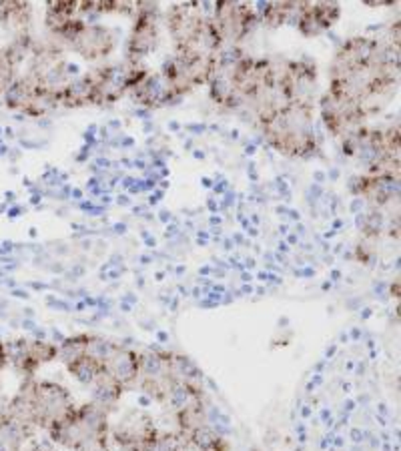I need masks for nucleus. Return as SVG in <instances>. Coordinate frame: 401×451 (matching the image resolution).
I'll return each mask as SVG.
<instances>
[{"mask_svg":"<svg viewBox=\"0 0 401 451\" xmlns=\"http://www.w3.org/2000/svg\"><path fill=\"white\" fill-rule=\"evenodd\" d=\"M400 53L367 34L345 38L329 64V83L357 99L370 116L385 109L400 85Z\"/></svg>","mask_w":401,"mask_h":451,"instance_id":"f257e3e1","label":"nucleus"},{"mask_svg":"<svg viewBox=\"0 0 401 451\" xmlns=\"http://www.w3.org/2000/svg\"><path fill=\"white\" fill-rule=\"evenodd\" d=\"M255 125L267 144L287 159H311L321 151L313 101H281L277 94L253 107Z\"/></svg>","mask_w":401,"mask_h":451,"instance_id":"f03ea898","label":"nucleus"},{"mask_svg":"<svg viewBox=\"0 0 401 451\" xmlns=\"http://www.w3.org/2000/svg\"><path fill=\"white\" fill-rule=\"evenodd\" d=\"M75 405L70 391L60 383L27 377L16 395L8 399V413L30 435L36 427L49 429Z\"/></svg>","mask_w":401,"mask_h":451,"instance_id":"7ed1b4c3","label":"nucleus"},{"mask_svg":"<svg viewBox=\"0 0 401 451\" xmlns=\"http://www.w3.org/2000/svg\"><path fill=\"white\" fill-rule=\"evenodd\" d=\"M51 439L68 450L85 451L86 448L109 441L111 437V413L88 401L83 405H75L68 413H64L57 423L49 429Z\"/></svg>","mask_w":401,"mask_h":451,"instance_id":"20e7f679","label":"nucleus"},{"mask_svg":"<svg viewBox=\"0 0 401 451\" xmlns=\"http://www.w3.org/2000/svg\"><path fill=\"white\" fill-rule=\"evenodd\" d=\"M217 68V55L207 51H181L172 53L163 62L159 75L167 90L179 101L181 96L191 94L200 86L209 85Z\"/></svg>","mask_w":401,"mask_h":451,"instance_id":"39448f33","label":"nucleus"},{"mask_svg":"<svg viewBox=\"0 0 401 451\" xmlns=\"http://www.w3.org/2000/svg\"><path fill=\"white\" fill-rule=\"evenodd\" d=\"M317 107H319V116H321L325 131L337 141L347 137L349 133L357 131L359 127L367 125L372 118L357 99L349 96L347 92L337 90L333 86L325 88V92L317 101Z\"/></svg>","mask_w":401,"mask_h":451,"instance_id":"423d86ee","label":"nucleus"},{"mask_svg":"<svg viewBox=\"0 0 401 451\" xmlns=\"http://www.w3.org/2000/svg\"><path fill=\"white\" fill-rule=\"evenodd\" d=\"M161 44V8L157 0H133V23L125 40V60L144 62Z\"/></svg>","mask_w":401,"mask_h":451,"instance_id":"0eeeda50","label":"nucleus"},{"mask_svg":"<svg viewBox=\"0 0 401 451\" xmlns=\"http://www.w3.org/2000/svg\"><path fill=\"white\" fill-rule=\"evenodd\" d=\"M6 109L27 116H44L58 109L57 88L44 85L30 73H18V77L2 94Z\"/></svg>","mask_w":401,"mask_h":451,"instance_id":"6e6552de","label":"nucleus"},{"mask_svg":"<svg viewBox=\"0 0 401 451\" xmlns=\"http://www.w3.org/2000/svg\"><path fill=\"white\" fill-rule=\"evenodd\" d=\"M207 14L200 8V0H187L172 4L165 12V29L169 32L174 53L203 51Z\"/></svg>","mask_w":401,"mask_h":451,"instance_id":"1a4fd4ad","label":"nucleus"},{"mask_svg":"<svg viewBox=\"0 0 401 451\" xmlns=\"http://www.w3.org/2000/svg\"><path fill=\"white\" fill-rule=\"evenodd\" d=\"M319 85V64L313 58H289L277 62L275 92L281 101H313Z\"/></svg>","mask_w":401,"mask_h":451,"instance_id":"9d476101","label":"nucleus"},{"mask_svg":"<svg viewBox=\"0 0 401 451\" xmlns=\"http://www.w3.org/2000/svg\"><path fill=\"white\" fill-rule=\"evenodd\" d=\"M211 21L221 32L225 47H241L259 27L257 8L245 0H215Z\"/></svg>","mask_w":401,"mask_h":451,"instance_id":"9b49d317","label":"nucleus"},{"mask_svg":"<svg viewBox=\"0 0 401 451\" xmlns=\"http://www.w3.org/2000/svg\"><path fill=\"white\" fill-rule=\"evenodd\" d=\"M349 191L365 198L372 209L387 215V211L391 207L398 209L400 203V172L363 170L349 181Z\"/></svg>","mask_w":401,"mask_h":451,"instance_id":"f8f14e48","label":"nucleus"},{"mask_svg":"<svg viewBox=\"0 0 401 451\" xmlns=\"http://www.w3.org/2000/svg\"><path fill=\"white\" fill-rule=\"evenodd\" d=\"M6 359L12 363L16 371L25 377H32L38 369L47 363L57 361L58 347L55 343L40 341V339H14L4 343Z\"/></svg>","mask_w":401,"mask_h":451,"instance_id":"ddd939ff","label":"nucleus"},{"mask_svg":"<svg viewBox=\"0 0 401 451\" xmlns=\"http://www.w3.org/2000/svg\"><path fill=\"white\" fill-rule=\"evenodd\" d=\"M66 47L86 62H103L113 57V53L116 51V34L107 25L86 23L81 34L75 40H70Z\"/></svg>","mask_w":401,"mask_h":451,"instance_id":"4468645a","label":"nucleus"},{"mask_svg":"<svg viewBox=\"0 0 401 451\" xmlns=\"http://www.w3.org/2000/svg\"><path fill=\"white\" fill-rule=\"evenodd\" d=\"M341 21L339 0H313L309 8L295 14V29L303 38H317Z\"/></svg>","mask_w":401,"mask_h":451,"instance_id":"2eb2a0df","label":"nucleus"},{"mask_svg":"<svg viewBox=\"0 0 401 451\" xmlns=\"http://www.w3.org/2000/svg\"><path fill=\"white\" fill-rule=\"evenodd\" d=\"M141 361H143V353H139L135 349H129L120 343H113L111 351L103 359V369L111 377H115L125 389H129L139 381Z\"/></svg>","mask_w":401,"mask_h":451,"instance_id":"dca6fc26","label":"nucleus"},{"mask_svg":"<svg viewBox=\"0 0 401 451\" xmlns=\"http://www.w3.org/2000/svg\"><path fill=\"white\" fill-rule=\"evenodd\" d=\"M135 105L143 107V109H151V111H157V109H165V107H171L174 103H179L171 92L167 90V86L163 83L161 75L157 70H151L139 85L135 86L133 90L127 92Z\"/></svg>","mask_w":401,"mask_h":451,"instance_id":"f3484780","label":"nucleus"},{"mask_svg":"<svg viewBox=\"0 0 401 451\" xmlns=\"http://www.w3.org/2000/svg\"><path fill=\"white\" fill-rule=\"evenodd\" d=\"M113 441L116 446L141 441V439H153L159 435V429L151 415L144 411H131L113 427Z\"/></svg>","mask_w":401,"mask_h":451,"instance_id":"a211bd4d","label":"nucleus"},{"mask_svg":"<svg viewBox=\"0 0 401 451\" xmlns=\"http://www.w3.org/2000/svg\"><path fill=\"white\" fill-rule=\"evenodd\" d=\"M0 25L12 36L29 34L32 27L30 0H0Z\"/></svg>","mask_w":401,"mask_h":451,"instance_id":"6ab92c4d","label":"nucleus"},{"mask_svg":"<svg viewBox=\"0 0 401 451\" xmlns=\"http://www.w3.org/2000/svg\"><path fill=\"white\" fill-rule=\"evenodd\" d=\"M90 387H92V399H90V401H94L96 405H101V407L107 409L109 413L115 409V405L120 401L122 394L127 391V389L116 381L115 377H111L105 369H103L101 375L90 383Z\"/></svg>","mask_w":401,"mask_h":451,"instance_id":"aec40b11","label":"nucleus"},{"mask_svg":"<svg viewBox=\"0 0 401 451\" xmlns=\"http://www.w3.org/2000/svg\"><path fill=\"white\" fill-rule=\"evenodd\" d=\"M64 367H66V371H68L79 383L90 385V383L101 375V371H103V361L96 359V357H92V355H88V353H83V355H79V357L66 361Z\"/></svg>","mask_w":401,"mask_h":451,"instance_id":"412c9836","label":"nucleus"},{"mask_svg":"<svg viewBox=\"0 0 401 451\" xmlns=\"http://www.w3.org/2000/svg\"><path fill=\"white\" fill-rule=\"evenodd\" d=\"M257 16L259 25H263V27L271 30L281 29L295 18L293 12H289L285 6L277 0H263L261 8L257 10Z\"/></svg>","mask_w":401,"mask_h":451,"instance_id":"4be33fe9","label":"nucleus"},{"mask_svg":"<svg viewBox=\"0 0 401 451\" xmlns=\"http://www.w3.org/2000/svg\"><path fill=\"white\" fill-rule=\"evenodd\" d=\"M96 14H131L133 0H96Z\"/></svg>","mask_w":401,"mask_h":451,"instance_id":"5701e85b","label":"nucleus"},{"mask_svg":"<svg viewBox=\"0 0 401 451\" xmlns=\"http://www.w3.org/2000/svg\"><path fill=\"white\" fill-rule=\"evenodd\" d=\"M375 241H377V239L359 237V241H357V245H355V259H357L361 265H372L373 261H375V255H377Z\"/></svg>","mask_w":401,"mask_h":451,"instance_id":"b1692460","label":"nucleus"},{"mask_svg":"<svg viewBox=\"0 0 401 451\" xmlns=\"http://www.w3.org/2000/svg\"><path fill=\"white\" fill-rule=\"evenodd\" d=\"M8 365V359H6V349H4V343L0 341V373L2 369Z\"/></svg>","mask_w":401,"mask_h":451,"instance_id":"393cba45","label":"nucleus"}]
</instances>
